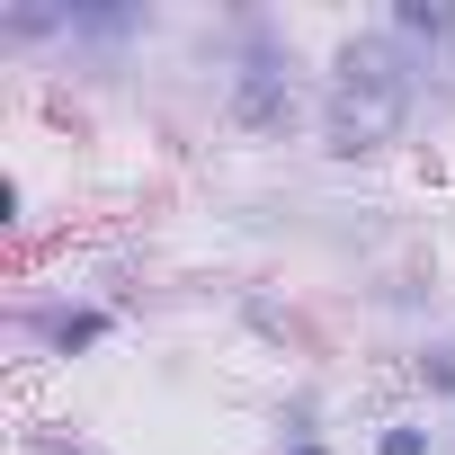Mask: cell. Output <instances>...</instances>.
Masks as SVG:
<instances>
[{
	"instance_id": "obj_3",
	"label": "cell",
	"mask_w": 455,
	"mask_h": 455,
	"mask_svg": "<svg viewBox=\"0 0 455 455\" xmlns=\"http://www.w3.org/2000/svg\"><path fill=\"white\" fill-rule=\"evenodd\" d=\"M125 331V304L99 286H19L10 295V348L19 366H90Z\"/></svg>"
},
{
	"instance_id": "obj_12",
	"label": "cell",
	"mask_w": 455,
	"mask_h": 455,
	"mask_svg": "<svg viewBox=\"0 0 455 455\" xmlns=\"http://www.w3.org/2000/svg\"><path fill=\"white\" fill-rule=\"evenodd\" d=\"M446 455H455V446H446Z\"/></svg>"
},
{
	"instance_id": "obj_5",
	"label": "cell",
	"mask_w": 455,
	"mask_h": 455,
	"mask_svg": "<svg viewBox=\"0 0 455 455\" xmlns=\"http://www.w3.org/2000/svg\"><path fill=\"white\" fill-rule=\"evenodd\" d=\"M411 54H428V63H455V0H384L375 10Z\"/></svg>"
},
{
	"instance_id": "obj_8",
	"label": "cell",
	"mask_w": 455,
	"mask_h": 455,
	"mask_svg": "<svg viewBox=\"0 0 455 455\" xmlns=\"http://www.w3.org/2000/svg\"><path fill=\"white\" fill-rule=\"evenodd\" d=\"M28 455H108V446H90L81 428H28Z\"/></svg>"
},
{
	"instance_id": "obj_6",
	"label": "cell",
	"mask_w": 455,
	"mask_h": 455,
	"mask_svg": "<svg viewBox=\"0 0 455 455\" xmlns=\"http://www.w3.org/2000/svg\"><path fill=\"white\" fill-rule=\"evenodd\" d=\"M446 446H455V428H437V411H419V402H402L366 428V455H446Z\"/></svg>"
},
{
	"instance_id": "obj_2",
	"label": "cell",
	"mask_w": 455,
	"mask_h": 455,
	"mask_svg": "<svg viewBox=\"0 0 455 455\" xmlns=\"http://www.w3.org/2000/svg\"><path fill=\"white\" fill-rule=\"evenodd\" d=\"M214 45V125L242 143H313L322 63L295 45L277 10H214L196 28Z\"/></svg>"
},
{
	"instance_id": "obj_9",
	"label": "cell",
	"mask_w": 455,
	"mask_h": 455,
	"mask_svg": "<svg viewBox=\"0 0 455 455\" xmlns=\"http://www.w3.org/2000/svg\"><path fill=\"white\" fill-rule=\"evenodd\" d=\"M0 223H10L19 242L36 233V188H28V170H10V214H0Z\"/></svg>"
},
{
	"instance_id": "obj_7",
	"label": "cell",
	"mask_w": 455,
	"mask_h": 455,
	"mask_svg": "<svg viewBox=\"0 0 455 455\" xmlns=\"http://www.w3.org/2000/svg\"><path fill=\"white\" fill-rule=\"evenodd\" d=\"M313 437H331V393L322 384H286L268 402V446H313Z\"/></svg>"
},
{
	"instance_id": "obj_4",
	"label": "cell",
	"mask_w": 455,
	"mask_h": 455,
	"mask_svg": "<svg viewBox=\"0 0 455 455\" xmlns=\"http://www.w3.org/2000/svg\"><path fill=\"white\" fill-rule=\"evenodd\" d=\"M402 384H411L419 411L455 419V322H419V331L402 339Z\"/></svg>"
},
{
	"instance_id": "obj_10",
	"label": "cell",
	"mask_w": 455,
	"mask_h": 455,
	"mask_svg": "<svg viewBox=\"0 0 455 455\" xmlns=\"http://www.w3.org/2000/svg\"><path fill=\"white\" fill-rule=\"evenodd\" d=\"M366 313H384V322H393V313H419V277H393V286H375V295H366Z\"/></svg>"
},
{
	"instance_id": "obj_11",
	"label": "cell",
	"mask_w": 455,
	"mask_h": 455,
	"mask_svg": "<svg viewBox=\"0 0 455 455\" xmlns=\"http://www.w3.org/2000/svg\"><path fill=\"white\" fill-rule=\"evenodd\" d=\"M268 455H339V437H313V446H268Z\"/></svg>"
},
{
	"instance_id": "obj_1",
	"label": "cell",
	"mask_w": 455,
	"mask_h": 455,
	"mask_svg": "<svg viewBox=\"0 0 455 455\" xmlns=\"http://www.w3.org/2000/svg\"><path fill=\"white\" fill-rule=\"evenodd\" d=\"M437 116H455V63L411 54L384 19H357L322 54V99H313V152L331 170H375L402 143H419Z\"/></svg>"
}]
</instances>
